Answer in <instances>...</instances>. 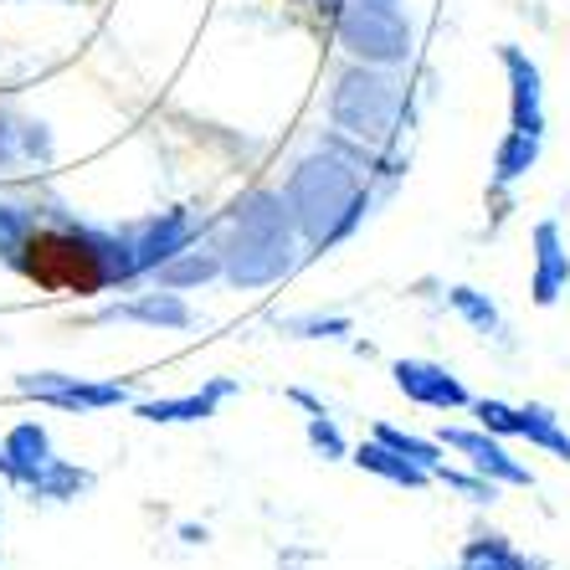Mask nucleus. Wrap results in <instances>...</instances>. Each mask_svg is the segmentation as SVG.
<instances>
[{"mask_svg": "<svg viewBox=\"0 0 570 570\" xmlns=\"http://www.w3.org/2000/svg\"><path fill=\"white\" fill-rule=\"evenodd\" d=\"M519 438L530 442V448H544V452H556L560 463H570V438H566V426H560V416L550 412V406H519Z\"/></svg>", "mask_w": 570, "mask_h": 570, "instance_id": "18", "label": "nucleus"}, {"mask_svg": "<svg viewBox=\"0 0 570 570\" xmlns=\"http://www.w3.org/2000/svg\"><path fill=\"white\" fill-rule=\"evenodd\" d=\"M288 334H304V340H345L350 334V318H318V314H304V318H283Z\"/></svg>", "mask_w": 570, "mask_h": 570, "instance_id": "25", "label": "nucleus"}, {"mask_svg": "<svg viewBox=\"0 0 570 570\" xmlns=\"http://www.w3.org/2000/svg\"><path fill=\"white\" fill-rule=\"evenodd\" d=\"M530 247H534V278H530V293H534V304L550 308L566 293L570 283V253H566V242H560V226L556 222H540L530 232Z\"/></svg>", "mask_w": 570, "mask_h": 570, "instance_id": "11", "label": "nucleus"}, {"mask_svg": "<svg viewBox=\"0 0 570 570\" xmlns=\"http://www.w3.org/2000/svg\"><path fill=\"white\" fill-rule=\"evenodd\" d=\"M216 273H222V247H186L180 257H170V263L159 267L155 278H159V288H196V283H212Z\"/></svg>", "mask_w": 570, "mask_h": 570, "instance_id": "16", "label": "nucleus"}, {"mask_svg": "<svg viewBox=\"0 0 570 570\" xmlns=\"http://www.w3.org/2000/svg\"><path fill=\"white\" fill-rule=\"evenodd\" d=\"M448 304L458 308V314H463L478 334H504V318H499V308H493L478 288H463V283H458V288H448Z\"/></svg>", "mask_w": 570, "mask_h": 570, "instance_id": "20", "label": "nucleus"}, {"mask_svg": "<svg viewBox=\"0 0 570 570\" xmlns=\"http://www.w3.org/2000/svg\"><path fill=\"white\" fill-rule=\"evenodd\" d=\"M534 159H540V134L509 129L504 139H499V155H493V180H499V186H514V180H524V175L534 170Z\"/></svg>", "mask_w": 570, "mask_h": 570, "instance_id": "17", "label": "nucleus"}, {"mask_svg": "<svg viewBox=\"0 0 570 570\" xmlns=\"http://www.w3.org/2000/svg\"><path fill=\"white\" fill-rule=\"evenodd\" d=\"M396 375V391L416 406H432V412H458V406H473L468 385L448 371V365H432V360H396L391 365Z\"/></svg>", "mask_w": 570, "mask_h": 570, "instance_id": "9", "label": "nucleus"}, {"mask_svg": "<svg viewBox=\"0 0 570 570\" xmlns=\"http://www.w3.org/2000/svg\"><path fill=\"white\" fill-rule=\"evenodd\" d=\"M196 242V222L190 212H159L149 222L129 226L124 232V257H129V278H145V273H159V267L180 257Z\"/></svg>", "mask_w": 570, "mask_h": 570, "instance_id": "6", "label": "nucleus"}, {"mask_svg": "<svg viewBox=\"0 0 570 570\" xmlns=\"http://www.w3.org/2000/svg\"><path fill=\"white\" fill-rule=\"evenodd\" d=\"M31 232H37V222H31V212H21V206H11V200H0V253L16 257L21 247L31 242Z\"/></svg>", "mask_w": 570, "mask_h": 570, "instance_id": "23", "label": "nucleus"}, {"mask_svg": "<svg viewBox=\"0 0 570 570\" xmlns=\"http://www.w3.org/2000/svg\"><path fill=\"white\" fill-rule=\"evenodd\" d=\"M57 452H52V438H47V426L41 422H16L0 442V478L16 483V489H41V478L52 473Z\"/></svg>", "mask_w": 570, "mask_h": 570, "instance_id": "7", "label": "nucleus"}, {"mask_svg": "<svg viewBox=\"0 0 570 570\" xmlns=\"http://www.w3.org/2000/svg\"><path fill=\"white\" fill-rule=\"evenodd\" d=\"M237 391V381H212L200 385V391H186V396H155V401H139L134 406V416H145V422H206V416H216V406H222L226 396Z\"/></svg>", "mask_w": 570, "mask_h": 570, "instance_id": "12", "label": "nucleus"}, {"mask_svg": "<svg viewBox=\"0 0 570 570\" xmlns=\"http://www.w3.org/2000/svg\"><path fill=\"white\" fill-rule=\"evenodd\" d=\"M375 438L385 442V448H396L401 458H412V463H422L426 473L442 463V442L438 438H412V432H401V426H391V422H381L375 426Z\"/></svg>", "mask_w": 570, "mask_h": 570, "instance_id": "21", "label": "nucleus"}, {"mask_svg": "<svg viewBox=\"0 0 570 570\" xmlns=\"http://www.w3.org/2000/svg\"><path fill=\"white\" fill-rule=\"evenodd\" d=\"M458 570H530V560L519 556L504 534H478V540L463 544Z\"/></svg>", "mask_w": 570, "mask_h": 570, "instance_id": "19", "label": "nucleus"}, {"mask_svg": "<svg viewBox=\"0 0 570 570\" xmlns=\"http://www.w3.org/2000/svg\"><path fill=\"white\" fill-rule=\"evenodd\" d=\"M442 448L463 452L468 468L483 478H493V483H509V489H534V473L519 458H509L499 442H493V432H468V426H442L438 432Z\"/></svg>", "mask_w": 570, "mask_h": 570, "instance_id": "8", "label": "nucleus"}, {"mask_svg": "<svg viewBox=\"0 0 570 570\" xmlns=\"http://www.w3.org/2000/svg\"><path fill=\"white\" fill-rule=\"evenodd\" d=\"M16 391L31 401H47L57 412H104V406H124L129 401L124 381H82V375H62V371L16 375Z\"/></svg>", "mask_w": 570, "mask_h": 570, "instance_id": "5", "label": "nucleus"}, {"mask_svg": "<svg viewBox=\"0 0 570 570\" xmlns=\"http://www.w3.org/2000/svg\"><path fill=\"white\" fill-rule=\"evenodd\" d=\"M406 114V88L391 78V67H371L360 62L350 67L345 78L334 82L330 98V119L340 134H350L355 145H391Z\"/></svg>", "mask_w": 570, "mask_h": 570, "instance_id": "3", "label": "nucleus"}, {"mask_svg": "<svg viewBox=\"0 0 570 570\" xmlns=\"http://www.w3.org/2000/svg\"><path fill=\"white\" fill-rule=\"evenodd\" d=\"M432 478H438V483H448V489H458L468 504H493V499H499V483H493V478H483V473H458V468L438 463V468H432Z\"/></svg>", "mask_w": 570, "mask_h": 570, "instance_id": "22", "label": "nucleus"}, {"mask_svg": "<svg viewBox=\"0 0 570 570\" xmlns=\"http://www.w3.org/2000/svg\"><path fill=\"white\" fill-rule=\"evenodd\" d=\"M473 416L483 432H493V438H519V406H509V401H473Z\"/></svg>", "mask_w": 570, "mask_h": 570, "instance_id": "24", "label": "nucleus"}, {"mask_svg": "<svg viewBox=\"0 0 570 570\" xmlns=\"http://www.w3.org/2000/svg\"><path fill=\"white\" fill-rule=\"evenodd\" d=\"M340 47L355 62L396 67L412 57V21L401 0H340Z\"/></svg>", "mask_w": 570, "mask_h": 570, "instance_id": "4", "label": "nucleus"}, {"mask_svg": "<svg viewBox=\"0 0 570 570\" xmlns=\"http://www.w3.org/2000/svg\"><path fill=\"white\" fill-rule=\"evenodd\" d=\"M288 212L298 237L330 247V242L350 237L355 222L371 206V190H365V175L350 155H334V149H318V155L298 159L288 175Z\"/></svg>", "mask_w": 570, "mask_h": 570, "instance_id": "1", "label": "nucleus"}, {"mask_svg": "<svg viewBox=\"0 0 570 570\" xmlns=\"http://www.w3.org/2000/svg\"><path fill=\"white\" fill-rule=\"evenodd\" d=\"M499 62L509 72V124L519 134H544V88L540 67L530 62L524 47H499Z\"/></svg>", "mask_w": 570, "mask_h": 570, "instance_id": "10", "label": "nucleus"}, {"mask_svg": "<svg viewBox=\"0 0 570 570\" xmlns=\"http://www.w3.org/2000/svg\"><path fill=\"white\" fill-rule=\"evenodd\" d=\"M355 463L365 468V473L385 478V483H401V489H422V483H432V473H426L422 463H412V458H401L396 448H385L381 438L360 442L355 448Z\"/></svg>", "mask_w": 570, "mask_h": 570, "instance_id": "14", "label": "nucleus"}, {"mask_svg": "<svg viewBox=\"0 0 570 570\" xmlns=\"http://www.w3.org/2000/svg\"><path fill=\"white\" fill-rule=\"evenodd\" d=\"M308 442H314L324 458H345V438H340V426L330 422V412H314V416H308Z\"/></svg>", "mask_w": 570, "mask_h": 570, "instance_id": "26", "label": "nucleus"}, {"mask_svg": "<svg viewBox=\"0 0 570 570\" xmlns=\"http://www.w3.org/2000/svg\"><path fill=\"white\" fill-rule=\"evenodd\" d=\"M21 159H52V139L31 119H16L0 108V170H11Z\"/></svg>", "mask_w": 570, "mask_h": 570, "instance_id": "15", "label": "nucleus"}, {"mask_svg": "<svg viewBox=\"0 0 570 570\" xmlns=\"http://www.w3.org/2000/svg\"><path fill=\"white\" fill-rule=\"evenodd\" d=\"M226 242H222V278L232 288H263L278 283L293 267V212L283 190H253L247 200L232 206L226 216Z\"/></svg>", "mask_w": 570, "mask_h": 570, "instance_id": "2", "label": "nucleus"}, {"mask_svg": "<svg viewBox=\"0 0 570 570\" xmlns=\"http://www.w3.org/2000/svg\"><path fill=\"white\" fill-rule=\"evenodd\" d=\"M98 318H119V324H145V330H186L190 324V304L175 288L159 293H139V298H124V304H108Z\"/></svg>", "mask_w": 570, "mask_h": 570, "instance_id": "13", "label": "nucleus"}]
</instances>
